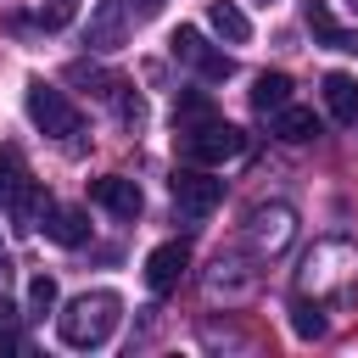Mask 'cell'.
I'll use <instances>...</instances> for the list:
<instances>
[{
  "instance_id": "cell-1",
  "label": "cell",
  "mask_w": 358,
  "mask_h": 358,
  "mask_svg": "<svg viewBox=\"0 0 358 358\" xmlns=\"http://www.w3.org/2000/svg\"><path fill=\"white\" fill-rule=\"evenodd\" d=\"M117 319H123L117 291H84V296H73L56 313V336H62V347L90 352V347H106V336L117 330Z\"/></svg>"
},
{
  "instance_id": "cell-2",
  "label": "cell",
  "mask_w": 358,
  "mask_h": 358,
  "mask_svg": "<svg viewBox=\"0 0 358 358\" xmlns=\"http://www.w3.org/2000/svg\"><path fill=\"white\" fill-rule=\"evenodd\" d=\"M173 151L179 162H201V168H224L235 157H246V134L224 117H207L196 129H173Z\"/></svg>"
},
{
  "instance_id": "cell-3",
  "label": "cell",
  "mask_w": 358,
  "mask_h": 358,
  "mask_svg": "<svg viewBox=\"0 0 358 358\" xmlns=\"http://www.w3.org/2000/svg\"><path fill=\"white\" fill-rule=\"evenodd\" d=\"M22 106H28V123L39 129V134H50V140H73L78 129H84V117H78V106L56 90V84H45V78H28V90H22Z\"/></svg>"
},
{
  "instance_id": "cell-4",
  "label": "cell",
  "mask_w": 358,
  "mask_h": 358,
  "mask_svg": "<svg viewBox=\"0 0 358 358\" xmlns=\"http://www.w3.org/2000/svg\"><path fill=\"white\" fill-rule=\"evenodd\" d=\"M168 190H173V207H179L185 218H207V213L224 201V179H213V168H201V162L173 168Z\"/></svg>"
},
{
  "instance_id": "cell-5",
  "label": "cell",
  "mask_w": 358,
  "mask_h": 358,
  "mask_svg": "<svg viewBox=\"0 0 358 358\" xmlns=\"http://www.w3.org/2000/svg\"><path fill=\"white\" fill-rule=\"evenodd\" d=\"M168 45H173V56H179L185 67H196V73H201V78H213V84H224V78L235 73V56L213 50V45L201 39V28H179Z\"/></svg>"
},
{
  "instance_id": "cell-6",
  "label": "cell",
  "mask_w": 358,
  "mask_h": 358,
  "mask_svg": "<svg viewBox=\"0 0 358 358\" xmlns=\"http://www.w3.org/2000/svg\"><path fill=\"white\" fill-rule=\"evenodd\" d=\"M129 34H134L129 0H101L90 17V50H117V45H129Z\"/></svg>"
},
{
  "instance_id": "cell-7",
  "label": "cell",
  "mask_w": 358,
  "mask_h": 358,
  "mask_svg": "<svg viewBox=\"0 0 358 358\" xmlns=\"http://www.w3.org/2000/svg\"><path fill=\"white\" fill-rule=\"evenodd\" d=\"M185 268H190V246H185V241H162V246L145 257V285H151L157 296H168V291H179Z\"/></svg>"
},
{
  "instance_id": "cell-8",
  "label": "cell",
  "mask_w": 358,
  "mask_h": 358,
  "mask_svg": "<svg viewBox=\"0 0 358 358\" xmlns=\"http://www.w3.org/2000/svg\"><path fill=\"white\" fill-rule=\"evenodd\" d=\"M90 201H95V207H106L112 218H140V207H145L140 185H134V179H123V173H101V179L90 185Z\"/></svg>"
},
{
  "instance_id": "cell-9",
  "label": "cell",
  "mask_w": 358,
  "mask_h": 358,
  "mask_svg": "<svg viewBox=\"0 0 358 358\" xmlns=\"http://www.w3.org/2000/svg\"><path fill=\"white\" fill-rule=\"evenodd\" d=\"M291 224H296V213H291L285 201H274V207H257V213L246 218V241H252L257 252H280V246L291 241Z\"/></svg>"
},
{
  "instance_id": "cell-10",
  "label": "cell",
  "mask_w": 358,
  "mask_h": 358,
  "mask_svg": "<svg viewBox=\"0 0 358 358\" xmlns=\"http://www.w3.org/2000/svg\"><path fill=\"white\" fill-rule=\"evenodd\" d=\"M302 17H308V34L324 45V50H341V56H358V28H341L330 17L324 0H302Z\"/></svg>"
},
{
  "instance_id": "cell-11",
  "label": "cell",
  "mask_w": 358,
  "mask_h": 358,
  "mask_svg": "<svg viewBox=\"0 0 358 358\" xmlns=\"http://www.w3.org/2000/svg\"><path fill=\"white\" fill-rule=\"evenodd\" d=\"M45 235L56 241V246H84L90 241V213L84 207H45Z\"/></svg>"
},
{
  "instance_id": "cell-12",
  "label": "cell",
  "mask_w": 358,
  "mask_h": 358,
  "mask_svg": "<svg viewBox=\"0 0 358 358\" xmlns=\"http://www.w3.org/2000/svg\"><path fill=\"white\" fill-rule=\"evenodd\" d=\"M324 106L336 123H358V78L352 73H324Z\"/></svg>"
},
{
  "instance_id": "cell-13",
  "label": "cell",
  "mask_w": 358,
  "mask_h": 358,
  "mask_svg": "<svg viewBox=\"0 0 358 358\" xmlns=\"http://www.w3.org/2000/svg\"><path fill=\"white\" fill-rule=\"evenodd\" d=\"M274 134H280L285 145H302V140H313V134H319V112H313V106H291V101H285V106L274 112Z\"/></svg>"
},
{
  "instance_id": "cell-14",
  "label": "cell",
  "mask_w": 358,
  "mask_h": 358,
  "mask_svg": "<svg viewBox=\"0 0 358 358\" xmlns=\"http://www.w3.org/2000/svg\"><path fill=\"white\" fill-rule=\"evenodd\" d=\"M45 207H50V201H45V190H39V179H28V185H22V190H17L11 201H6V213H11V224H17L22 235H28V229H39V218H45Z\"/></svg>"
},
{
  "instance_id": "cell-15",
  "label": "cell",
  "mask_w": 358,
  "mask_h": 358,
  "mask_svg": "<svg viewBox=\"0 0 358 358\" xmlns=\"http://www.w3.org/2000/svg\"><path fill=\"white\" fill-rule=\"evenodd\" d=\"M207 22H213V34H224L229 45H246V39H252V22H246V11H241L235 0H213V6H207Z\"/></svg>"
},
{
  "instance_id": "cell-16",
  "label": "cell",
  "mask_w": 358,
  "mask_h": 358,
  "mask_svg": "<svg viewBox=\"0 0 358 358\" xmlns=\"http://www.w3.org/2000/svg\"><path fill=\"white\" fill-rule=\"evenodd\" d=\"M285 101H291V78H285V73H257V78H252V112L274 117Z\"/></svg>"
},
{
  "instance_id": "cell-17",
  "label": "cell",
  "mask_w": 358,
  "mask_h": 358,
  "mask_svg": "<svg viewBox=\"0 0 358 358\" xmlns=\"http://www.w3.org/2000/svg\"><path fill=\"white\" fill-rule=\"evenodd\" d=\"M207 117H218L213 95H207V90H179V101H173V129H196V123H207Z\"/></svg>"
},
{
  "instance_id": "cell-18",
  "label": "cell",
  "mask_w": 358,
  "mask_h": 358,
  "mask_svg": "<svg viewBox=\"0 0 358 358\" xmlns=\"http://www.w3.org/2000/svg\"><path fill=\"white\" fill-rule=\"evenodd\" d=\"M22 185H28V162H22V151H17V145H0V207H6Z\"/></svg>"
},
{
  "instance_id": "cell-19",
  "label": "cell",
  "mask_w": 358,
  "mask_h": 358,
  "mask_svg": "<svg viewBox=\"0 0 358 358\" xmlns=\"http://www.w3.org/2000/svg\"><path fill=\"white\" fill-rule=\"evenodd\" d=\"M106 101H112V112H117V123H123V129H140V123H145V101H140L123 78H117V90H112Z\"/></svg>"
},
{
  "instance_id": "cell-20",
  "label": "cell",
  "mask_w": 358,
  "mask_h": 358,
  "mask_svg": "<svg viewBox=\"0 0 358 358\" xmlns=\"http://www.w3.org/2000/svg\"><path fill=\"white\" fill-rule=\"evenodd\" d=\"M45 313H56V280L34 274L28 280V319H45Z\"/></svg>"
},
{
  "instance_id": "cell-21",
  "label": "cell",
  "mask_w": 358,
  "mask_h": 358,
  "mask_svg": "<svg viewBox=\"0 0 358 358\" xmlns=\"http://www.w3.org/2000/svg\"><path fill=\"white\" fill-rule=\"evenodd\" d=\"M291 330H296L302 341L324 336V313H319V302H313V308H308V302H296V308H291Z\"/></svg>"
},
{
  "instance_id": "cell-22",
  "label": "cell",
  "mask_w": 358,
  "mask_h": 358,
  "mask_svg": "<svg viewBox=\"0 0 358 358\" xmlns=\"http://www.w3.org/2000/svg\"><path fill=\"white\" fill-rule=\"evenodd\" d=\"M73 17H78V6H73V0H50V6H39V11H34V28H67Z\"/></svg>"
},
{
  "instance_id": "cell-23",
  "label": "cell",
  "mask_w": 358,
  "mask_h": 358,
  "mask_svg": "<svg viewBox=\"0 0 358 358\" xmlns=\"http://www.w3.org/2000/svg\"><path fill=\"white\" fill-rule=\"evenodd\" d=\"M22 347V330H17V308L0 296V352H17Z\"/></svg>"
},
{
  "instance_id": "cell-24",
  "label": "cell",
  "mask_w": 358,
  "mask_h": 358,
  "mask_svg": "<svg viewBox=\"0 0 358 358\" xmlns=\"http://www.w3.org/2000/svg\"><path fill=\"white\" fill-rule=\"evenodd\" d=\"M129 11H134V17H157V11H162V0H129Z\"/></svg>"
},
{
  "instance_id": "cell-25",
  "label": "cell",
  "mask_w": 358,
  "mask_h": 358,
  "mask_svg": "<svg viewBox=\"0 0 358 358\" xmlns=\"http://www.w3.org/2000/svg\"><path fill=\"white\" fill-rule=\"evenodd\" d=\"M0 268H6V257H0Z\"/></svg>"
},
{
  "instance_id": "cell-26",
  "label": "cell",
  "mask_w": 358,
  "mask_h": 358,
  "mask_svg": "<svg viewBox=\"0 0 358 358\" xmlns=\"http://www.w3.org/2000/svg\"><path fill=\"white\" fill-rule=\"evenodd\" d=\"M263 6H268V0H263Z\"/></svg>"
}]
</instances>
